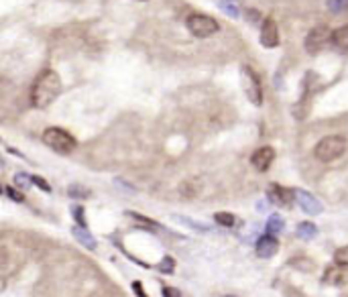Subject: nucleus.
Instances as JSON below:
<instances>
[{"instance_id": "f257e3e1", "label": "nucleus", "mask_w": 348, "mask_h": 297, "mask_svg": "<svg viewBox=\"0 0 348 297\" xmlns=\"http://www.w3.org/2000/svg\"><path fill=\"white\" fill-rule=\"evenodd\" d=\"M59 94H61V78H59V73L55 69H43L35 78V82L31 86V104L35 108H39V110L47 108L57 100Z\"/></svg>"}, {"instance_id": "f03ea898", "label": "nucleus", "mask_w": 348, "mask_h": 297, "mask_svg": "<svg viewBox=\"0 0 348 297\" xmlns=\"http://www.w3.org/2000/svg\"><path fill=\"white\" fill-rule=\"evenodd\" d=\"M346 144L348 142L342 134H328L314 146V157L322 163H332L344 155Z\"/></svg>"}, {"instance_id": "7ed1b4c3", "label": "nucleus", "mask_w": 348, "mask_h": 297, "mask_svg": "<svg viewBox=\"0 0 348 297\" xmlns=\"http://www.w3.org/2000/svg\"><path fill=\"white\" fill-rule=\"evenodd\" d=\"M41 138H43V142L51 148V151H55L59 155H69V153L76 151V146H78V140L67 130H63L59 126L45 128L43 134H41Z\"/></svg>"}, {"instance_id": "20e7f679", "label": "nucleus", "mask_w": 348, "mask_h": 297, "mask_svg": "<svg viewBox=\"0 0 348 297\" xmlns=\"http://www.w3.org/2000/svg\"><path fill=\"white\" fill-rule=\"evenodd\" d=\"M186 25H188L190 33L194 37H200V39H208V37H212V35H216L220 31V25H218L216 19H212L210 15H200V13L190 15Z\"/></svg>"}, {"instance_id": "39448f33", "label": "nucleus", "mask_w": 348, "mask_h": 297, "mask_svg": "<svg viewBox=\"0 0 348 297\" xmlns=\"http://www.w3.org/2000/svg\"><path fill=\"white\" fill-rule=\"evenodd\" d=\"M330 37H332V31H330V27H326V25L314 27V29L307 33L305 41H303V45H305V51H307L309 55H318L322 49H326V45L330 43Z\"/></svg>"}, {"instance_id": "423d86ee", "label": "nucleus", "mask_w": 348, "mask_h": 297, "mask_svg": "<svg viewBox=\"0 0 348 297\" xmlns=\"http://www.w3.org/2000/svg\"><path fill=\"white\" fill-rule=\"evenodd\" d=\"M242 84H245V92H247V98L251 100V104L261 106L263 104V86H261V80L255 73V69L242 67Z\"/></svg>"}, {"instance_id": "0eeeda50", "label": "nucleus", "mask_w": 348, "mask_h": 297, "mask_svg": "<svg viewBox=\"0 0 348 297\" xmlns=\"http://www.w3.org/2000/svg\"><path fill=\"white\" fill-rule=\"evenodd\" d=\"M293 196H295V200H297L299 208H301L305 214L316 216V214H322V212H324L322 202H320L316 196H311L309 192H305V190H295V192H293Z\"/></svg>"}, {"instance_id": "6e6552de", "label": "nucleus", "mask_w": 348, "mask_h": 297, "mask_svg": "<svg viewBox=\"0 0 348 297\" xmlns=\"http://www.w3.org/2000/svg\"><path fill=\"white\" fill-rule=\"evenodd\" d=\"M261 45L267 49H275L279 45V27L273 19H265L261 25Z\"/></svg>"}, {"instance_id": "1a4fd4ad", "label": "nucleus", "mask_w": 348, "mask_h": 297, "mask_svg": "<svg viewBox=\"0 0 348 297\" xmlns=\"http://www.w3.org/2000/svg\"><path fill=\"white\" fill-rule=\"evenodd\" d=\"M273 161H275V151H273V146H261V148H257V151L253 153V157H251V163H253V167L257 169V171H267L271 165H273Z\"/></svg>"}, {"instance_id": "9d476101", "label": "nucleus", "mask_w": 348, "mask_h": 297, "mask_svg": "<svg viewBox=\"0 0 348 297\" xmlns=\"http://www.w3.org/2000/svg\"><path fill=\"white\" fill-rule=\"evenodd\" d=\"M322 281H324L326 285H336V287L346 285V283H348V267H346V265H338V263L332 265V267H328V269L324 271Z\"/></svg>"}, {"instance_id": "9b49d317", "label": "nucleus", "mask_w": 348, "mask_h": 297, "mask_svg": "<svg viewBox=\"0 0 348 297\" xmlns=\"http://www.w3.org/2000/svg\"><path fill=\"white\" fill-rule=\"evenodd\" d=\"M267 198L273 202V204H277V206H289L291 202H293V192L291 190H287V188H283V185H279V183H271L269 185V190H267Z\"/></svg>"}, {"instance_id": "f8f14e48", "label": "nucleus", "mask_w": 348, "mask_h": 297, "mask_svg": "<svg viewBox=\"0 0 348 297\" xmlns=\"http://www.w3.org/2000/svg\"><path fill=\"white\" fill-rule=\"evenodd\" d=\"M279 252V240L273 236V234H265L259 238L257 242V254L261 258H271Z\"/></svg>"}, {"instance_id": "ddd939ff", "label": "nucleus", "mask_w": 348, "mask_h": 297, "mask_svg": "<svg viewBox=\"0 0 348 297\" xmlns=\"http://www.w3.org/2000/svg\"><path fill=\"white\" fill-rule=\"evenodd\" d=\"M72 234H74V238H76L80 244H84L88 250H96V246H98V244H96V238L88 232V228L76 224V226L72 228Z\"/></svg>"}, {"instance_id": "4468645a", "label": "nucleus", "mask_w": 348, "mask_h": 297, "mask_svg": "<svg viewBox=\"0 0 348 297\" xmlns=\"http://www.w3.org/2000/svg\"><path fill=\"white\" fill-rule=\"evenodd\" d=\"M330 43L342 51H348V25H342L338 29L332 31V37H330Z\"/></svg>"}, {"instance_id": "2eb2a0df", "label": "nucleus", "mask_w": 348, "mask_h": 297, "mask_svg": "<svg viewBox=\"0 0 348 297\" xmlns=\"http://www.w3.org/2000/svg\"><path fill=\"white\" fill-rule=\"evenodd\" d=\"M218 7L228 15V17H240V5L238 0H218Z\"/></svg>"}, {"instance_id": "dca6fc26", "label": "nucleus", "mask_w": 348, "mask_h": 297, "mask_svg": "<svg viewBox=\"0 0 348 297\" xmlns=\"http://www.w3.org/2000/svg\"><path fill=\"white\" fill-rule=\"evenodd\" d=\"M214 220H216V224H220V226H226V228H232V226H236V216L234 214H230V212H216L214 214Z\"/></svg>"}, {"instance_id": "f3484780", "label": "nucleus", "mask_w": 348, "mask_h": 297, "mask_svg": "<svg viewBox=\"0 0 348 297\" xmlns=\"http://www.w3.org/2000/svg\"><path fill=\"white\" fill-rule=\"evenodd\" d=\"M67 194H69V198H74V200H88V198L92 196L90 190L84 188V185H80V183L69 185V188H67Z\"/></svg>"}, {"instance_id": "a211bd4d", "label": "nucleus", "mask_w": 348, "mask_h": 297, "mask_svg": "<svg viewBox=\"0 0 348 297\" xmlns=\"http://www.w3.org/2000/svg\"><path fill=\"white\" fill-rule=\"evenodd\" d=\"M297 234H299L301 238L309 240V238H314V236L318 234V228H316V224H311V222H299V224H297Z\"/></svg>"}, {"instance_id": "6ab92c4d", "label": "nucleus", "mask_w": 348, "mask_h": 297, "mask_svg": "<svg viewBox=\"0 0 348 297\" xmlns=\"http://www.w3.org/2000/svg\"><path fill=\"white\" fill-rule=\"evenodd\" d=\"M13 183H15L17 190H23V192H25V190H31L33 179H31V175H27V173H15Z\"/></svg>"}, {"instance_id": "aec40b11", "label": "nucleus", "mask_w": 348, "mask_h": 297, "mask_svg": "<svg viewBox=\"0 0 348 297\" xmlns=\"http://www.w3.org/2000/svg\"><path fill=\"white\" fill-rule=\"evenodd\" d=\"M326 9L330 13L340 15V13H344L348 9V0H326Z\"/></svg>"}, {"instance_id": "412c9836", "label": "nucleus", "mask_w": 348, "mask_h": 297, "mask_svg": "<svg viewBox=\"0 0 348 297\" xmlns=\"http://www.w3.org/2000/svg\"><path fill=\"white\" fill-rule=\"evenodd\" d=\"M283 230V220L275 214V216H271L269 220H267V234H277V232H281Z\"/></svg>"}, {"instance_id": "4be33fe9", "label": "nucleus", "mask_w": 348, "mask_h": 297, "mask_svg": "<svg viewBox=\"0 0 348 297\" xmlns=\"http://www.w3.org/2000/svg\"><path fill=\"white\" fill-rule=\"evenodd\" d=\"M72 214H74L78 226H84V228H86V210H84V206H78V204H76V206L72 208Z\"/></svg>"}, {"instance_id": "5701e85b", "label": "nucleus", "mask_w": 348, "mask_h": 297, "mask_svg": "<svg viewBox=\"0 0 348 297\" xmlns=\"http://www.w3.org/2000/svg\"><path fill=\"white\" fill-rule=\"evenodd\" d=\"M126 216H130L134 222H138V224H145V226H149V228H157V222H153V220H149L147 216H141V214H136V212H126Z\"/></svg>"}, {"instance_id": "b1692460", "label": "nucleus", "mask_w": 348, "mask_h": 297, "mask_svg": "<svg viewBox=\"0 0 348 297\" xmlns=\"http://www.w3.org/2000/svg\"><path fill=\"white\" fill-rule=\"evenodd\" d=\"M31 179H33V185H37L41 192H47V194H51V185H49V181H45L41 175H31Z\"/></svg>"}, {"instance_id": "393cba45", "label": "nucleus", "mask_w": 348, "mask_h": 297, "mask_svg": "<svg viewBox=\"0 0 348 297\" xmlns=\"http://www.w3.org/2000/svg\"><path fill=\"white\" fill-rule=\"evenodd\" d=\"M5 192H7V196H9L13 202H17V204H23V202H25V196L21 194V190H17V188L11 185V188H7Z\"/></svg>"}, {"instance_id": "a878e982", "label": "nucleus", "mask_w": 348, "mask_h": 297, "mask_svg": "<svg viewBox=\"0 0 348 297\" xmlns=\"http://www.w3.org/2000/svg\"><path fill=\"white\" fill-rule=\"evenodd\" d=\"M245 19H247V23L257 25V23L261 21V13H259V11H255V9H247V11H245Z\"/></svg>"}, {"instance_id": "bb28decb", "label": "nucleus", "mask_w": 348, "mask_h": 297, "mask_svg": "<svg viewBox=\"0 0 348 297\" xmlns=\"http://www.w3.org/2000/svg\"><path fill=\"white\" fill-rule=\"evenodd\" d=\"M9 263H11V254L5 246H0V271H7L9 269Z\"/></svg>"}, {"instance_id": "cd10ccee", "label": "nucleus", "mask_w": 348, "mask_h": 297, "mask_svg": "<svg viewBox=\"0 0 348 297\" xmlns=\"http://www.w3.org/2000/svg\"><path fill=\"white\" fill-rule=\"evenodd\" d=\"M334 258H336V263H338V265H346V267H348V246L338 248Z\"/></svg>"}, {"instance_id": "c85d7f7f", "label": "nucleus", "mask_w": 348, "mask_h": 297, "mask_svg": "<svg viewBox=\"0 0 348 297\" xmlns=\"http://www.w3.org/2000/svg\"><path fill=\"white\" fill-rule=\"evenodd\" d=\"M173 258H169V256H165L161 263H159V271H163V273H173Z\"/></svg>"}, {"instance_id": "c756f323", "label": "nucleus", "mask_w": 348, "mask_h": 297, "mask_svg": "<svg viewBox=\"0 0 348 297\" xmlns=\"http://www.w3.org/2000/svg\"><path fill=\"white\" fill-rule=\"evenodd\" d=\"M163 297H182V291L176 287H163Z\"/></svg>"}, {"instance_id": "7c9ffc66", "label": "nucleus", "mask_w": 348, "mask_h": 297, "mask_svg": "<svg viewBox=\"0 0 348 297\" xmlns=\"http://www.w3.org/2000/svg\"><path fill=\"white\" fill-rule=\"evenodd\" d=\"M132 291H134L138 297H149L147 291L143 289V283H141V281H134V283H132Z\"/></svg>"}, {"instance_id": "2f4dec72", "label": "nucleus", "mask_w": 348, "mask_h": 297, "mask_svg": "<svg viewBox=\"0 0 348 297\" xmlns=\"http://www.w3.org/2000/svg\"><path fill=\"white\" fill-rule=\"evenodd\" d=\"M0 194H3V185H0Z\"/></svg>"}]
</instances>
